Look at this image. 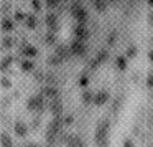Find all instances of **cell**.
<instances>
[{"instance_id":"obj_1","label":"cell","mask_w":153,"mask_h":147,"mask_svg":"<svg viewBox=\"0 0 153 147\" xmlns=\"http://www.w3.org/2000/svg\"><path fill=\"white\" fill-rule=\"evenodd\" d=\"M109 127H110L109 119L99 121V124H97V130H96L97 147H109Z\"/></svg>"},{"instance_id":"obj_2","label":"cell","mask_w":153,"mask_h":147,"mask_svg":"<svg viewBox=\"0 0 153 147\" xmlns=\"http://www.w3.org/2000/svg\"><path fill=\"white\" fill-rule=\"evenodd\" d=\"M28 109L33 111V112H41L45 107V99L41 94H35V96H31L30 99H28Z\"/></svg>"},{"instance_id":"obj_3","label":"cell","mask_w":153,"mask_h":147,"mask_svg":"<svg viewBox=\"0 0 153 147\" xmlns=\"http://www.w3.org/2000/svg\"><path fill=\"white\" fill-rule=\"evenodd\" d=\"M71 15L79 22V25H82L84 20H86V12H84V8L81 7V5H73V8H71Z\"/></svg>"},{"instance_id":"obj_4","label":"cell","mask_w":153,"mask_h":147,"mask_svg":"<svg viewBox=\"0 0 153 147\" xmlns=\"http://www.w3.org/2000/svg\"><path fill=\"white\" fill-rule=\"evenodd\" d=\"M107 101H109V93L107 91H100V93H97L96 96H94L92 103L97 104V106H102V104H105Z\"/></svg>"},{"instance_id":"obj_5","label":"cell","mask_w":153,"mask_h":147,"mask_svg":"<svg viewBox=\"0 0 153 147\" xmlns=\"http://www.w3.org/2000/svg\"><path fill=\"white\" fill-rule=\"evenodd\" d=\"M66 144H68V147H82L84 146L82 139H81L79 136H68Z\"/></svg>"},{"instance_id":"obj_6","label":"cell","mask_w":153,"mask_h":147,"mask_svg":"<svg viewBox=\"0 0 153 147\" xmlns=\"http://www.w3.org/2000/svg\"><path fill=\"white\" fill-rule=\"evenodd\" d=\"M84 51H86V48H84V43L82 41H73V45H71V53L74 55H82Z\"/></svg>"},{"instance_id":"obj_7","label":"cell","mask_w":153,"mask_h":147,"mask_svg":"<svg viewBox=\"0 0 153 147\" xmlns=\"http://www.w3.org/2000/svg\"><path fill=\"white\" fill-rule=\"evenodd\" d=\"M27 132H28L27 124H23V122H17V124H15V134H17L18 137H25V136H27Z\"/></svg>"},{"instance_id":"obj_8","label":"cell","mask_w":153,"mask_h":147,"mask_svg":"<svg viewBox=\"0 0 153 147\" xmlns=\"http://www.w3.org/2000/svg\"><path fill=\"white\" fill-rule=\"evenodd\" d=\"M87 35L89 33H87V30L84 28V25H79V27L76 28V40L77 41H84L87 38Z\"/></svg>"},{"instance_id":"obj_9","label":"cell","mask_w":153,"mask_h":147,"mask_svg":"<svg viewBox=\"0 0 153 147\" xmlns=\"http://www.w3.org/2000/svg\"><path fill=\"white\" fill-rule=\"evenodd\" d=\"M22 53L25 55V56H28V58H31V56H35V55L38 53V50L33 46V45H25L23 48H22Z\"/></svg>"},{"instance_id":"obj_10","label":"cell","mask_w":153,"mask_h":147,"mask_svg":"<svg viewBox=\"0 0 153 147\" xmlns=\"http://www.w3.org/2000/svg\"><path fill=\"white\" fill-rule=\"evenodd\" d=\"M58 18H56V15H53V14H48L46 15V25H48V28H51V30H56L58 28Z\"/></svg>"},{"instance_id":"obj_11","label":"cell","mask_w":153,"mask_h":147,"mask_svg":"<svg viewBox=\"0 0 153 147\" xmlns=\"http://www.w3.org/2000/svg\"><path fill=\"white\" fill-rule=\"evenodd\" d=\"M0 146L2 147H13L12 137L8 136V134H2V136H0Z\"/></svg>"},{"instance_id":"obj_12","label":"cell","mask_w":153,"mask_h":147,"mask_svg":"<svg viewBox=\"0 0 153 147\" xmlns=\"http://www.w3.org/2000/svg\"><path fill=\"white\" fill-rule=\"evenodd\" d=\"M94 5H96V10L97 12H105L107 10L105 0H94Z\"/></svg>"},{"instance_id":"obj_13","label":"cell","mask_w":153,"mask_h":147,"mask_svg":"<svg viewBox=\"0 0 153 147\" xmlns=\"http://www.w3.org/2000/svg\"><path fill=\"white\" fill-rule=\"evenodd\" d=\"M25 20H27V27L28 28H35L38 25V18L36 17H27Z\"/></svg>"},{"instance_id":"obj_14","label":"cell","mask_w":153,"mask_h":147,"mask_svg":"<svg viewBox=\"0 0 153 147\" xmlns=\"http://www.w3.org/2000/svg\"><path fill=\"white\" fill-rule=\"evenodd\" d=\"M35 68V64H33V61H22V70L23 71H31Z\"/></svg>"},{"instance_id":"obj_15","label":"cell","mask_w":153,"mask_h":147,"mask_svg":"<svg viewBox=\"0 0 153 147\" xmlns=\"http://www.w3.org/2000/svg\"><path fill=\"white\" fill-rule=\"evenodd\" d=\"M2 28H4L5 32H10L12 28H13V22H12V20H8V18H5V20L2 22Z\"/></svg>"},{"instance_id":"obj_16","label":"cell","mask_w":153,"mask_h":147,"mask_svg":"<svg viewBox=\"0 0 153 147\" xmlns=\"http://www.w3.org/2000/svg\"><path fill=\"white\" fill-rule=\"evenodd\" d=\"M117 68H119V70H125L127 68V58H123V56L117 58Z\"/></svg>"},{"instance_id":"obj_17","label":"cell","mask_w":153,"mask_h":147,"mask_svg":"<svg viewBox=\"0 0 153 147\" xmlns=\"http://www.w3.org/2000/svg\"><path fill=\"white\" fill-rule=\"evenodd\" d=\"M92 99H94V96H92V93H89V91L82 94V101H84V103H86V104L92 103Z\"/></svg>"},{"instance_id":"obj_18","label":"cell","mask_w":153,"mask_h":147,"mask_svg":"<svg viewBox=\"0 0 153 147\" xmlns=\"http://www.w3.org/2000/svg\"><path fill=\"white\" fill-rule=\"evenodd\" d=\"M135 53H137V48H135V46H130V48H128V51H127V58L135 56Z\"/></svg>"},{"instance_id":"obj_19","label":"cell","mask_w":153,"mask_h":147,"mask_svg":"<svg viewBox=\"0 0 153 147\" xmlns=\"http://www.w3.org/2000/svg\"><path fill=\"white\" fill-rule=\"evenodd\" d=\"M25 18H27V15H25V14H22V12H17V15H15V20L22 22V20H25Z\"/></svg>"},{"instance_id":"obj_20","label":"cell","mask_w":153,"mask_h":147,"mask_svg":"<svg viewBox=\"0 0 153 147\" xmlns=\"http://www.w3.org/2000/svg\"><path fill=\"white\" fill-rule=\"evenodd\" d=\"M31 7L35 8V12L41 10V8H40V0H33V2H31Z\"/></svg>"},{"instance_id":"obj_21","label":"cell","mask_w":153,"mask_h":147,"mask_svg":"<svg viewBox=\"0 0 153 147\" xmlns=\"http://www.w3.org/2000/svg\"><path fill=\"white\" fill-rule=\"evenodd\" d=\"M12 43H13V41H12V38H5L2 45H4V48H10V46H12Z\"/></svg>"},{"instance_id":"obj_22","label":"cell","mask_w":153,"mask_h":147,"mask_svg":"<svg viewBox=\"0 0 153 147\" xmlns=\"http://www.w3.org/2000/svg\"><path fill=\"white\" fill-rule=\"evenodd\" d=\"M2 86H4V88H10V86H12L10 80H7V78H4V80H2Z\"/></svg>"},{"instance_id":"obj_23","label":"cell","mask_w":153,"mask_h":147,"mask_svg":"<svg viewBox=\"0 0 153 147\" xmlns=\"http://www.w3.org/2000/svg\"><path fill=\"white\" fill-rule=\"evenodd\" d=\"M58 2H59V0H46L48 7H56V5H58Z\"/></svg>"},{"instance_id":"obj_24","label":"cell","mask_w":153,"mask_h":147,"mask_svg":"<svg viewBox=\"0 0 153 147\" xmlns=\"http://www.w3.org/2000/svg\"><path fill=\"white\" fill-rule=\"evenodd\" d=\"M115 38H117V32H112V33H110V37H109V43H114V41H115Z\"/></svg>"},{"instance_id":"obj_25","label":"cell","mask_w":153,"mask_h":147,"mask_svg":"<svg viewBox=\"0 0 153 147\" xmlns=\"http://www.w3.org/2000/svg\"><path fill=\"white\" fill-rule=\"evenodd\" d=\"M54 40H56V37H54V33H50V37L46 38V41H48V43H53Z\"/></svg>"},{"instance_id":"obj_26","label":"cell","mask_w":153,"mask_h":147,"mask_svg":"<svg viewBox=\"0 0 153 147\" xmlns=\"http://www.w3.org/2000/svg\"><path fill=\"white\" fill-rule=\"evenodd\" d=\"M40 124H41V119H40V117H36V119H33V127H35V129H36V127L40 126Z\"/></svg>"},{"instance_id":"obj_27","label":"cell","mask_w":153,"mask_h":147,"mask_svg":"<svg viewBox=\"0 0 153 147\" xmlns=\"http://www.w3.org/2000/svg\"><path fill=\"white\" fill-rule=\"evenodd\" d=\"M123 147H133V142L130 139H125V142H123Z\"/></svg>"},{"instance_id":"obj_28","label":"cell","mask_w":153,"mask_h":147,"mask_svg":"<svg viewBox=\"0 0 153 147\" xmlns=\"http://www.w3.org/2000/svg\"><path fill=\"white\" fill-rule=\"evenodd\" d=\"M107 2H114V0H107Z\"/></svg>"},{"instance_id":"obj_29","label":"cell","mask_w":153,"mask_h":147,"mask_svg":"<svg viewBox=\"0 0 153 147\" xmlns=\"http://www.w3.org/2000/svg\"><path fill=\"white\" fill-rule=\"evenodd\" d=\"M35 147H40V146H35Z\"/></svg>"},{"instance_id":"obj_30","label":"cell","mask_w":153,"mask_h":147,"mask_svg":"<svg viewBox=\"0 0 153 147\" xmlns=\"http://www.w3.org/2000/svg\"><path fill=\"white\" fill-rule=\"evenodd\" d=\"M0 48H2V46H0Z\"/></svg>"}]
</instances>
